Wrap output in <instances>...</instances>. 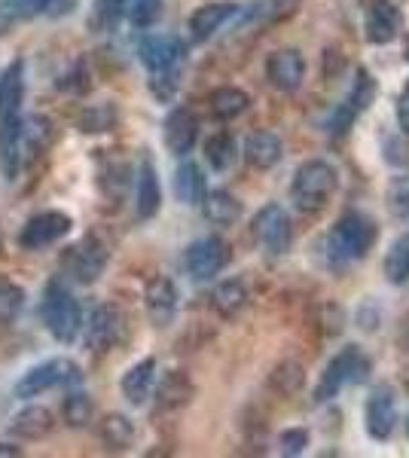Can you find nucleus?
I'll return each mask as SVG.
<instances>
[{"instance_id":"nucleus-1","label":"nucleus","mask_w":409,"mask_h":458,"mask_svg":"<svg viewBox=\"0 0 409 458\" xmlns=\"http://www.w3.org/2000/svg\"><path fill=\"white\" fill-rule=\"evenodd\" d=\"M379 239V226L367 214L352 211L345 217H339L333 229L324 239V254L333 266H345V263H358L373 250Z\"/></svg>"},{"instance_id":"nucleus-2","label":"nucleus","mask_w":409,"mask_h":458,"mask_svg":"<svg viewBox=\"0 0 409 458\" xmlns=\"http://www.w3.org/2000/svg\"><path fill=\"white\" fill-rule=\"evenodd\" d=\"M339 172L324 159H309L294 172L290 181V199L300 211H321L324 202L337 193Z\"/></svg>"},{"instance_id":"nucleus-3","label":"nucleus","mask_w":409,"mask_h":458,"mask_svg":"<svg viewBox=\"0 0 409 458\" xmlns=\"http://www.w3.org/2000/svg\"><path fill=\"white\" fill-rule=\"evenodd\" d=\"M40 318L49 334L64 345L73 343V339L80 336V330H83V309H80V302L73 300V293L62 282L47 284Z\"/></svg>"},{"instance_id":"nucleus-4","label":"nucleus","mask_w":409,"mask_h":458,"mask_svg":"<svg viewBox=\"0 0 409 458\" xmlns=\"http://www.w3.org/2000/svg\"><path fill=\"white\" fill-rule=\"evenodd\" d=\"M367 376H370L367 354L361 352V345H348V349H342L337 358L327 364V370L321 373V379H318L315 403L333 401L345 386H361Z\"/></svg>"},{"instance_id":"nucleus-5","label":"nucleus","mask_w":409,"mask_h":458,"mask_svg":"<svg viewBox=\"0 0 409 458\" xmlns=\"http://www.w3.org/2000/svg\"><path fill=\"white\" fill-rule=\"evenodd\" d=\"M83 373L80 367L73 364L68 358H52V360H43V364L31 367L21 379L16 382V397H37L49 388H58V386H80Z\"/></svg>"},{"instance_id":"nucleus-6","label":"nucleus","mask_w":409,"mask_h":458,"mask_svg":"<svg viewBox=\"0 0 409 458\" xmlns=\"http://www.w3.org/2000/svg\"><path fill=\"white\" fill-rule=\"evenodd\" d=\"M104 266H107V248H104V242L98 239V235H86V239H80L77 245L64 250V257H62V269L80 284L98 282Z\"/></svg>"},{"instance_id":"nucleus-7","label":"nucleus","mask_w":409,"mask_h":458,"mask_svg":"<svg viewBox=\"0 0 409 458\" xmlns=\"http://www.w3.org/2000/svg\"><path fill=\"white\" fill-rule=\"evenodd\" d=\"M254 239L269 250L272 257H285L290 250V242H294V226H290V217L281 205H263L254 217Z\"/></svg>"},{"instance_id":"nucleus-8","label":"nucleus","mask_w":409,"mask_h":458,"mask_svg":"<svg viewBox=\"0 0 409 458\" xmlns=\"http://www.w3.org/2000/svg\"><path fill=\"white\" fill-rule=\"evenodd\" d=\"M376 95H379V83H376L373 77H370L367 71H361L358 73V83L352 86V92L345 95V101H342V105L333 110L330 125H327V129H330V135H345V131L354 125V120H358L363 110L370 107V101H373Z\"/></svg>"},{"instance_id":"nucleus-9","label":"nucleus","mask_w":409,"mask_h":458,"mask_svg":"<svg viewBox=\"0 0 409 458\" xmlns=\"http://www.w3.org/2000/svg\"><path fill=\"white\" fill-rule=\"evenodd\" d=\"M71 226H73V220L64 211H40L28 220L25 229H21L19 245L28 250L49 248V245H55L58 239H64V235L71 233Z\"/></svg>"},{"instance_id":"nucleus-10","label":"nucleus","mask_w":409,"mask_h":458,"mask_svg":"<svg viewBox=\"0 0 409 458\" xmlns=\"http://www.w3.org/2000/svg\"><path fill=\"white\" fill-rule=\"evenodd\" d=\"M183 266H187V272L196 278V282L214 278L223 266H226V245H223V239H217V235H205V239L192 242L187 248V254H183Z\"/></svg>"},{"instance_id":"nucleus-11","label":"nucleus","mask_w":409,"mask_h":458,"mask_svg":"<svg viewBox=\"0 0 409 458\" xmlns=\"http://www.w3.org/2000/svg\"><path fill=\"white\" fill-rule=\"evenodd\" d=\"M86 327V345L92 352H107L120 343L123 336V315L116 306L104 302V306H95L89 321H83Z\"/></svg>"},{"instance_id":"nucleus-12","label":"nucleus","mask_w":409,"mask_h":458,"mask_svg":"<svg viewBox=\"0 0 409 458\" xmlns=\"http://www.w3.org/2000/svg\"><path fill=\"white\" fill-rule=\"evenodd\" d=\"M183 53H187V47H183L177 37H168V34H150V37H144L138 47L141 64L150 73L175 71L177 64L183 62Z\"/></svg>"},{"instance_id":"nucleus-13","label":"nucleus","mask_w":409,"mask_h":458,"mask_svg":"<svg viewBox=\"0 0 409 458\" xmlns=\"http://www.w3.org/2000/svg\"><path fill=\"white\" fill-rule=\"evenodd\" d=\"M266 77L278 92H296L306 77V62L296 49H275L266 58Z\"/></svg>"},{"instance_id":"nucleus-14","label":"nucleus","mask_w":409,"mask_h":458,"mask_svg":"<svg viewBox=\"0 0 409 458\" xmlns=\"http://www.w3.org/2000/svg\"><path fill=\"white\" fill-rule=\"evenodd\" d=\"M363 28H367L370 43L385 47V43H391L394 37L400 34V28H404V16H400V10L391 4V0H373L370 10H367V16H363Z\"/></svg>"},{"instance_id":"nucleus-15","label":"nucleus","mask_w":409,"mask_h":458,"mask_svg":"<svg viewBox=\"0 0 409 458\" xmlns=\"http://www.w3.org/2000/svg\"><path fill=\"white\" fill-rule=\"evenodd\" d=\"M144 306H147V315L156 327H168L177 315V287L171 278L166 276H156L144 291Z\"/></svg>"},{"instance_id":"nucleus-16","label":"nucleus","mask_w":409,"mask_h":458,"mask_svg":"<svg viewBox=\"0 0 409 458\" xmlns=\"http://www.w3.org/2000/svg\"><path fill=\"white\" fill-rule=\"evenodd\" d=\"M363 419H367V431L370 437L376 440H388L394 425H397V406H394L391 388H376L367 401V410H363Z\"/></svg>"},{"instance_id":"nucleus-17","label":"nucleus","mask_w":409,"mask_h":458,"mask_svg":"<svg viewBox=\"0 0 409 458\" xmlns=\"http://www.w3.org/2000/svg\"><path fill=\"white\" fill-rule=\"evenodd\" d=\"M244 162H248L251 168H260V172H266V168H275L285 157V144H281L278 135H272V131L260 129V131H251L248 138H244Z\"/></svg>"},{"instance_id":"nucleus-18","label":"nucleus","mask_w":409,"mask_h":458,"mask_svg":"<svg viewBox=\"0 0 409 458\" xmlns=\"http://www.w3.org/2000/svg\"><path fill=\"white\" fill-rule=\"evenodd\" d=\"M235 13H239V4H233V0H220V4L199 6V10L190 16V34H192V40H199V43L211 40V37L217 34L220 28L235 16Z\"/></svg>"},{"instance_id":"nucleus-19","label":"nucleus","mask_w":409,"mask_h":458,"mask_svg":"<svg viewBox=\"0 0 409 458\" xmlns=\"http://www.w3.org/2000/svg\"><path fill=\"white\" fill-rule=\"evenodd\" d=\"M199 141V123L190 110L177 107L166 116V147L175 157H187Z\"/></svg>"},{"instance_id":"nucleus-20","label":"nucleus","mask_w":409,"mask_h":458,"mask_svg":"<svg viewBox=\"0 0 409 458\" xmlns=\"http://www.w3.org/2000/svg\"><path fill=\"white\" fill-rule=\"evenodd\" d=\"M25 101V62L16 58L4 73H0V120L19 116V107Z\"/></svg>"},{"instance_id":"nucleus-21","label":"nucleus","mask_w":409,"mask_h":458,"mask_svg":"<svg viewBox=\"0 0 409 458\" xmlns=\"http://www.w3.org/2000/svg\"><path fill=\"white\" fill-rule=\"evenodd\" d=\"M162 208V187L153 162H141L138 168V187H135V214L141 220L156 217Z\"/></svg>"},{"instance_id":"nucleus-22","label":"nucleus","mask_w":409,"mask_h":458,"mask_svg":"<svg viewBox=\"0 0 409 458\" xmlns=\"http://www.w3.org/2000/svg\"><path fill=\"white\" fill-rule=\"evenodd\" d=\"M19 120H21V116H13V120H0V168H4L6 181H16L19 168L25 165V159H21Z\"/></svg>"},{"instance_id":"nucleus-23","label":"nucleus","mask_w":409,"mask_h":458,"mask_svg":"<svg viewBox=\"0 0 409 458\" xmlns=\"http://www.w3.org/2000/svg\"><path fill=\"white\" fill-rule=\"evenodd\" d=\"M156 386V358H144L138 360L135 367H129L120 382L123 388V397L129 401L132 406H141L150 397V391Z\"/></svg>"},{"instance_id":"nucleus-24","label":"nucleus","mask_w":409,"mask_h":458,"mask_svg":"<svg viewBox=\"0 0 409 458\" xmlns=\"http://www.w3.org/2000/svg\"><path fill=\"white\" fill-rule=\"evenodd\" d=\"M52 428H55V419L47 406H25L10 422V431L19 440H43L47 434H52Z\"/></svg>"},{"instance_id":"nucleus-25","label":"nucleus","mask_w":409,"mask_h":458,"mask_svg":"<svg viewBox=\"0 0 409 458\" xmlns=\"http://www.w3.org/2000/svg\"><path fill=\"white\" fill-rule=\"evenodd\" d=\"M19 131H21V159L25 162L40 157L52 141V123L40 114H31V116H25V120H19Z\"/></svg>"},{"instance_id":"nucleus-26","label":"nucleus","mask_w":409,"mask_h":458,"mask_svg":"<svg viewBox=\"0 0 409 458\" xmlns=\"http://www.w3.org/2000/svg\"><path fill=\"white\" fill-rule=\"evenodd\" d=\"M202 211H205V217L211 220V224H217V226H233V224H239L242 220V202L235 199L229 190H211V193H205L202 202Z\"/></svg>"},{"instance_id":"nucleus-27","label":"nucleus","mask_w":409,"mask_h":458,"mask_svg":"<svg viewBox=\"0 0 409 458\" xmlns=\"http://www.w3.org/2000/svg\"><path fill=\"white\" fill-rule=\"evenodd\" d=\"M205 174L196 162H183L175 172V196L181 199L183 205H199L205 199Z\"/></svg>"},{"instance_id":"nucleus-28","label":"nucleus","mask_w":409,"mask_h":458,"mask_svg":"<svg viewBox=\"0 0 409 458\" xmlns=\"http://www.w3.org/2000/svg\"><path fill=\"white\" fill-rule=\"evenodd\" d=\"M101 440L110 453H123L135 443V425H132L129 416H120V412H110V416L101 419Z\"/></svg>"},{"instance_id":"nucleus-29","label":"nucleus","mask_w":409,"mask_h":458,"mask_svg":"<svg viewBox=\"0 0 409 458\" xmlns=\"http://www.w3.org/2000/svg\"><path fill=\"white\" fill-rule=\"evenodd\" d=\"M248 107H251V98L239 86H220L211 92V110L220 120H235V116H242Z\"/></svg>"},{"instance_id":"nucleus-30","label":"nucleus","mask_w":409,"mask_h":458,"mask_svg":"<svg viewBox=\"0 0 409 458\" xmlns=\"http://www.w3.org/2000/svg\"><path fill=\"white\" fill-rule=\"evenodd\" d=\"M244 302H248V291H244V284L242 282H223L214 287V293H211V306H214V312L223 315V318H233V315H239L242 309H244Z\"/></svg>"},{"instance_id":"nucleus-31","label":"nucleus","mask_w":409,"mask_h":458,"mask_svg":"<svg viewBox=\"0 0 409 458\" xmlns=\"http://www.w3.org/2000/svg\"><path fill=\"white\" fill-rule=\"evenodd\" d=\"M205 159L211 168L217 172H226L229 165L235 162V138L229 131H217L205 141Z\"/></svg>"},{"instance_id":"nucleus-32","label":"nucleus","mask_w":409,"mask_h":458,"mask_svg":"<svg viewBox=\"0 0 409 458\" xmlns=\"http://www.w3.org/2000/svg\"><path fill=\"white\" fill-rule=\"evenodd\" d=\"M302 382H306V373H302V367L296 364V360H285V364L275 367L272 376H269L272 391H278L281 397L296 394V391L302 388Z\"/></svg>"},{"instance_id":"nucleus-33","label":"nucleus","mask_w":409,"mask_h":458,"mask_svg":"<svg viewBox=\"0 0 409 458\" xmlns=\"http://www.w3.org/2000/svg\"><path fill=\"white\" fill-rule=\"evenodd\" d=\"M385 278L391 284H404L409 282V235L397 239L385 254Z\"/></svg>"},{"instance_id":"nucleus-34","label":"nucleus","mask_w":409,"mask_h":458,"mask_svg":"<svg viewBox=\"0 0 409 458\" xmlns=\"http://www.w3.org/2000/svg\"><path fill=\"white\" fill-rule=\"evenodd\" d=\"M62 416H64V422H68L71 428H86L89 422H92V416H95L92 397H89L86 391H71V394L64 397V403H62Z\"/></svg>"},{"instance_id":"nucleus-35","label":"nucleus","mask_w":409,"mask_h":458,"mask_svg":"<svg viewBox=\"0 0 409 458\" xmlns=\"http://www.w3.org/2000/svg\"><path fill=\"white\" fill-rule=\"evenodd\" d=\"M123 16L135 28H150L162 16V0H123Z\"/></svg>"},{"instance_id":"nucleus-36","label":"nucleus","mask_w":409,"mask_h":458,"mask_svg":"<svg viewBox=\"0 0 409 458\" xmlns=\"http://www.w3.org/2000/svg\"><path fill=\"white\" fill-rule=\"evenodd\" d=\"M156 394H159L162 406H181L192 397V386L183 373H168L166 379L159 382V391H156Z\"/></svg>"},{"instance_id":"nucleus-37","label":"nucleus","mask_w":409,"mask_h":458,"mask_svg":"<svg viewBox=\"0 0 409 458\" xmlns=\"http://www.w3.org/2000/svg\"><path fill=\"white\" fill-rule=\"evenodd\" d=\"M21 306H25V291L10 282V278H0V324H13L21 315Z\"/></svg>"},{"instance_id":"nucleus-38","label":"nucleus","mask_w":409,"mask_h":458,"mask_svg":"<svg viewBox=\"0 0 409 458\" xmlns=\"http://www.w3.org/2000/svg\"><path fill=\"white\" fill-rule=\"evenodd\" d=\"M385 202L394 217H409V174L391 177L388 190H385Z\"/></svg>"},{"instance_id":"nucleus-39","label":"nucleus","mask_w":409,"mask_h":458,"mask_svg":"<svg viewBox=\"0 0 409 458\" xmlns=\"http://www.w3.org/2000/svg\"><path fill=\"white\" fill-rule=\"evenodd\" d=\"M116 123V110L110 105H98V107H89L83 114V120H80V125H83V131H89V135H95V131H110Z\"/></svg>"},{"instance_id":"nucleus-40","label":"nucleus","mask_w":409,"mask_h":458,"mask_svg":"<svg viewBox=\"0 0 409 458\" xmlns=\"http://www.w3.org/2000/svg\"><path fill=\"white\" fill-rule=\"evenodd\" d=\"M281 453L285 455H302L309 446V431H302V428H290V431H281Z\"/></svg>"},{"instance_id":"nucleus-41","label":"nucleus","mask_w":409,"mask_h":458,"mask_svg":"<svg viewBox=\"0 0 409 458\" xmlns=\"http://www.w3.org/2000/svg\"><path fill=\"white\" fill-rule=\"evenodd\" d=\"M77 4L80 0H43V13H47L49 19H64L68 13H73Z\"/></svg>"},{"instance_id":"nucleus-42","label":"nucleus","mask_w":409,"mask_h":458,"mask_svg":"<svg viewBox=\"0 0 409 458\" xmlns=\"http://www.w3.org/2000/svg\"><path fill=\"white\" fill-rule=\"evenodd\" d=\"M6 6H10L16 16H31V13L43 10V0H6Z\"/></svg>"},{"instance_id":"nucleus-43","label":"nucleus","mask_w":409,"mask_h":458,"mask_svg":"<svg viewBox=\"0 0 409 458\" xmlns=\"http://www.w3.org/2000/svg\"><path fill=\"white\" fill-rule=\"evenodd\" d=\"M397 123H400V129H404V135H409V95H404V98L397 101Z\"/></svg>"},{"instance_id":"nucleus-44","label":"nucleus","mask_w":409,"mask_h":458,"mask_svg":"<svg viewBox=\"0 0 409 458\" xmlns=\"http://www.w3.org/2000/svg\"><path fill=\"white\" fill-rule=\"evenodd\" d=\"M0 455H4V458H19L21 449L19 446H10V443H0Z\"/></svg>"},{"instance_id":"nucleus-45","label":"nucleus","mask_w":409,"mask_h":458,"mask_svg":"<svg viewBox=\"0 0 409 458\" xmlns=\"http://www.w3.org/2000/svg\"><path fill=\"white\" fill-rule=\"evenodd\" d=\"M406 431H409V422H406Z\"/></svg>"}]
</instances>
